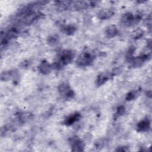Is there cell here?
Wrapping results in <instances>:
<instances>
[{"mask_svg": "<svg viewBox=\"0 0 152 152\" xmlns=\"http://www.w3.org/2000/svg\"><path fill=\"white\" fill-rule=\"evenodd\" d=\"M81 118V115L78 112H75L67 116L64 121V124L66 126H70L78 121Z\"/></svg>", "mask_w": 152, "mask_h": 152, "instance_id": "11", "label": "cell"}, {"mask_svg": "<svg viewBox=\"0 0 152 152\" xmlns=\"http://www.w3.org/2000/svg\"><path fill=\"white\" fill-rule=\"evenodd\" d=\"M59 42V37L58 35L53 34L48 37L47 39V43L51 46H55L58 44Z\"/></svg>", "mask_w": 152, "mask_h": 152, "instance_id": "15", "label": "cell"}, {"mask_svg": "<svg viewBox=\"0 0 152 152\" xmlns=\"http://www.w3.org/2000/svg\"><path fill=\"white\" fill-rule=\"evenodd\" d=\"M143 34L144 31L139 28L138 29H137L132 32V37L135 39H138L141 38L143 36Z\"/></svg>", "mask_w": 152, "mask_h": 152, "instance_id": "18", "label": "cell"}, {"mask_svg": "<svg viewBox=\"0 0 152 152\" xmlns=\"http://www.w3.org/2000/svg\"><path fill=\"white\" fill-rule=\"evenodd\" d=\"M76 31V27L73 25H67L63 27V31L67 35H72Z\"/></svg>", "mask_w": 152, "mask_h": 152, "instance_id": "16", "label": "cell"}, {"mask_svg": "<svg viewBox=\"0 0 152 152\" xmlns=\"http://www.w3.org/2000/svg\"><path fill=\"white\" fill-rule=\"evenodd\" d=\"M75 56V53L72 50H64L59 55L58 61L54 62L52 65L53 69H59L62 66L70 64Z\"/></svg>", "mask_w": 152, "mask_h": 152, "instance_id": "1", "label": "cell"}, {"mask_svg": "<svg viewBox=\"0 0 152 152\" xmlns=\"http://www.w3.org/2000/svg\"><path fill=\"white\" fill-rule=\"evenodd\" d=\"M126 147H120L119 148L118 147V149L116 150V151H127L128 150L126 149Z\"/></svg>", "mask_w": 152, "mask_h": 152, "instance_id": "21", "label": "cell"}, {"mask_svg": "<svg viewBox=\"0 0 152 152\" xmlns=\"http://www.w3.org/2000/svg\"><path fill=\"white\" fill-rule=\"evenodd\" d=\"M94 58L95 56L92 53L83 52L78 55L76 60V64L79 66H87L93 62Z\"/></svg>", "mask_w": 152, "mask_h": 152, "instance_id": "2", "label": "cell"}, {"mask_svg": "<svg viewBox=\"0 0 152 152\" xmlns=\"http://www.w3.org/2000/svg\"><path fill=\"white\" fill-rule=\"evenodd\" d=\"M115 15V11L112 8L101 10L97 14V17L100 20H108Z\"/></svg>", "mask_w": 152, "mask_h": 152, "instance_id": "9", "label": "cell"}, {"mask_svg": "<svg viewBox=\"0 0 152 152\" xmlns=\"http://www.w3.org/2000/svg\"><path fill=\"white\" fill-rule=\"evenodd\" d=\"M150 121L148 118H145L140 121L137 125V131L143 132H147L150 129Z\"/></svg>", "mask_w": 152, "mask_h": 152, "instance_id": "10", "label": "cell"}, {"mask_svg": "<svg viewBox=\"0 0 152 152\" xmlns=\"http://www.w3.org/2000/svg\"><path fill=\"white\" fill-rule=\"evenodd\" d=\"M125 107H124V106H119V107H118L117 111H116V112L115 115H116V116L118 118V117H119V116H120L124 115V113H125Z\"/></svg>", "mask_w": 152, "mask_h": 152, "instance_id": "19", "label": "cell"}, {"mask_svg": "<svg viewBox=\"0 0 152 152\" xmlns=\"http://www.w3.org/2000/svg\"><path fill=\"white\" fill-rule=\"evenodd\" d=\"M113 74L109 72H102L99 74L96 80V84L97 86H101L104 84L106 82H107L112 77H113Z\"/></svg>", "mask_w": 152, "mask_h": 152, "instance_id": "7", "label": "cell"}, {"mask_svg": "<svg viewBox=\"0 0 152 152\" xmlns=\"http://www.w3.org/2000/svg\"><path fill=\"white\" fill-rule=\"evenodd\" d=\"M40 16V14L38 12L30 11L26 14L22 19V23L26 25H30L37 20Z\"/></svg>", "mask_w": 152, "mask_h": 152, "instance_id": "6", "label": "cell"}, {"mask_svg": "<svg viewBox=\"0 0 152 152\" xmlns=\"http://www.w3.org/2000/svg\"><path fill=\"white\" fill-rule=\"evenodd\" d=\"M138 91V90H132L129 91L125 97L126 100L128 101H131L135 99L137 97V95L139 94Z\"/></svg>", "mask_w": 152, "mask_h": 152, "instance_id": "17", "label": "cell"}, {"mask_svg": "<svg viewBox=\"0 0 152 152\" xmlns=\"http://www.w3.org/2000/svg\"><path fill=\"white\" fill-rule=\"evenodd\" d=\"M71 150L72 151H83L84 150V142L77 136H74L69 138V140Z\"/></svg>", "mask_w": 152, "mask_h": 152, "instance_id": "5", "label": "cell"}, {"mask_svg": "<svg viewBox=\"0 0 152 152\" xmlns=\"http://www.w3.org/2000/svg\"><path fill=\"white\" fill-rule=\"evenodd\" d=\"M141 20V17L138 15H134L131 12H126L124 13L121 17V21L123 24L126 26H131L134 24H136L139 20Z\"/></svg>", "mask_w": 152, "mask_h": 152, "instance_id": "4", "label": "cell"}, {"mask_svg": "<svg viewBox=\"0 0 152 152\" xmlns=\"http://www.w3.org/2000/svg\"><path fill=\"white\" fill-rule=\"evenodd\" d=\"M37 68L39 71L43 75H48L50 74L53 69L52 64H49L46 60L42 61L39 65Z\"/></svg>", "mask_w": 152, "mask_h": 152, "instance_id": "8", "label": "cell"}, {"mask_svg": "<svg viewBox=\"0 0 152 152\" xmlns=\"http://www.w3.org/2000/svg\"><path fill=\"white\" fill-rule=\"evenodd\" d=\"M15 75V74L14 72L12 71H4L1 73V80L4 81H8L11 78H12V77H14V76Z\"/></svg>", "mask_w": 152, "mask_h": 152, "instance_id": "13", "label": "cell"}, {"mask_svg": "<svg viewBox=\"0 0 152 152\" xmlns=\"http://www.w3.org/2000/svg\"><path fill=\"white\" fill-rule=\"evenodd\" d=\"M58 90L59 94L66 99H72L74 97L75 93L67 83H61L58 87Z\"/></svg>", "mask_w": 152, "mask_h": 152, "instance_id": "3", "label": "cell"}, {"mask_svg": "<svg viewBox=\"0 0 152 152\" xmlns=\"http://www.w3.org/2000/svg\"><path fill=\"white\" fill-rule=\"evenodd\" d=\"M104 141L102 139H100L97 140V141L95 143V145L97 148H100L103 147L104 145Z\"/></svg>", "mask_w": 152, "mask_h": 152, "instance_id": "20", "label": "cell"}, {"mask_svg": "<svg viewBox=\"0 0 152 152\" xmlns=\"http://www.w3.org/2000/svg\"><path fill=\"white\" fill-rule=\"evenodd\" d=\"M118 29L115 25L111 24L107 26L104 31V33L106 36L107 38H113L115 37L118 34Z\"/></svg>", "mask_w": 152, "mask_h": 152, "instance_id": "12", "label": "cell"}, {"mask_svg": "<svg viewBox=\"0 0 152 152\" xmlns=\"http://www.w3.org/2000/svg\"><path fill=\"white\" fill-rule=\"evenodd\" d=\"M33 117V115L28 112H23L18 115V120L21 123L26 122L31 119Z\"/></svg>", "mask_w": 152, "mask_h": 152, "instance_id": "14", "label": "cell"}]
</instances>
